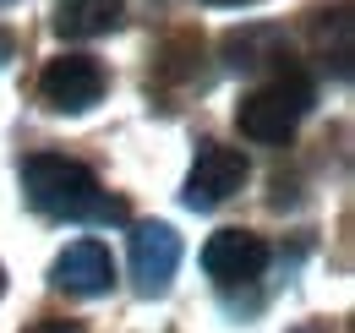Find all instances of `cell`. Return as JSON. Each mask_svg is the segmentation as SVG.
Masks as SVG:
<instances>
[{
  "mask_svg": "<svg viewBox=\"0 0 355 333\" xmlns=\"http://www.w3.org/2000/svg\"><path fill=\"white\" fill-rule=\"evenodd\" d=\"M22 197L49 219H126L121 203H104L98 175L66 153H33L22 164Z\"/></svg>",
  "mask_w": 355,
  "mask_h": 333,
  "instance_id": "1",
  "label": "cell"
},
{
  "mask_svg": "<svg viewBox=\"0 0 355 333\" xmlns=\"http://www.w3.org/2000/svg\"><path fill=\"white\" fill-rule=\"evenodd\" d=\"M306 110H311V77L290 66V71L268 77L263 87H252V93L235 104V126H241V137H252V142H290Z\"/></svg>",
  "mask_w": 355,
  "mask_h": 333,
  "instance_id": "2",
  "label": "cell"
},
{
  "mask_svg": "<svg viewBox=\"0 0 355 333\" xmlns=\"http://www.w3.org/2000/svg\"><path fill=\"white\" fill-rule=\"evenodd\" d=\"M252 180V164H246V153L241 148H230V142H202L197 148V159L186 169V208L191 213H214L224 208L241 186Z\"/></svg>",
  "mask_w": 355,
  "mask_h": 333,
  "instance_id": "3",
  "label": "cell"
},
{
  "mask_svg": "<svg viewBox=\"0 0 355 333\" xmlns=\"http://www.w3.org/2000/svg\"><path fill=\"white\" fill-rule=\"evenodd\" d=\"M104 87H110V71L93 55H55L39 77V99L55 115H83L104 99Z\"/></svg>",
  "mask_w": 355,
  "mask_h": 333,
  "instance_id": "4",
  "label": "cell"
},
{
  "mask_svg": "<svg viewBox=\"0 0 355 333\" xmlns=\"http://www.w3.org/2000/svg\"><path fill=\"white\" fill-rule=\"evenodd\" d=\"M180 268V235L170 224H137L132 230V284L137 295H164Z\"/></svg>",
  "mask_w": 355,
  "mask_h": 333,
  "instance_id": "5",
  "label": "cell"
},
{
  "mask_svg": "<svg viewBox=\"0 0 355 333\" xmlns=\"http://www.w3.org/2000/svg\"><path fill=\"white\" fill-rule=\"evenodd\" d=\"M202 268H208V279H219V284H252L268 268V241L252 235V230H219V235H208V246H202Z\"/></svg>",
  "mask_w": 355,
  "mask_h": 333,
  "instance_id": "6",
  "label": "cell"
},
{
  "mask_svg": "<svg viewBox=\"0 0 355 333\" xmlns=\"http://www.w3.org/2000/svg\"><path fill=\"white\" fill-rule=\"evenodd\" d=\"M49 284L66 290V295H104L115 284V257H110L104 241H71V246L55 257Z\"/></svg>",
  "mask_w": 355,
  "mask_h": 333,
  "instance_id": "7",
  "label": "cell"
},
{
  "mask_svg": "<svg viewBox=\"0 0 355 333\" xmlns=\"http://www.w3.org/2000/svg\"><path fill=\"white\" fill-rule=\"evenodd\" d=\"M224 60H230V71H268V66L284 71L290 66V39L273 22H252V28L224 33Z\"/></svg>",
  "mask_w": 355,
  "mask_h": 333,
  "instance_id": "8",
  "label": "cell"
},
{
  "mask_svg": "<svg viewBox=\"0 0 355 333\" xmlns=\"http://www.w3.org/2000/svg\"><path fill=\"white\" fill-rule=\"evenodd\" d=\"M153 60H159V66H153V83L164 87V93L202 87V39H197V33H170V39L159 44Z\"/></svg>",
  "mask_w": 355,
  "mask_h": 333,
  "instance_id": "9",
  "label": "cell"
},
{
  "mask_svg": "<svg viewBox=\"0 0 355 333\" xmlns=\"http://www.w3.org/2000/svg\"><path fill=\"white\" fill-rule=\"evenodd\" d=\"M126 0H60L55 6V33L60 39H98L121 28Z\"/></svg>",
  "mask_w": 355,
  "mask_h": 333,
  "instance_id": "10",
  "label": "cell"
},
{
  "mask_svg": "<svg viewBox=\"0 0 355 333\" xmlns=\"http://www.w3.org/2000/svg\"><path fill=\"white\" fill-rule=\"evenodd\" d=\"M28 333H83V323H71V317H39Z\"/></svg>",
  "mask_w": 355,
  "mask_h": 333,
  "instance_id": "11",
  "label": "cell"
},
{
  "mask_svg": "<svg viewBox=\"0 0 355 333\" xmlns=\"http://www.w3.org/2000/svg\"><path fill=\"white\" fill-rule=\"evenodd\" d=\"M6 60H17V33H11V28H0V66H6Z\"/></svg>",
  "mask_w": 355,
  "mask_h": 333,
  "instance_id": "12",
  "label": "cell"
},
{
  "mask_svg": "<svg viewBox=\"0 0 355 333\" xmlns=\"http://www.w3.org/2000/svg\"><path fill=\"white\" fill-rule=\"evenodd\" d=\"M208 6H257V0H208Z\"/></svg>",
  "mask_w": 355,
  "mask_h": 333,
  "instance_id": "13",
  "label": "cell"
},
{
  "mask_svg": "<svg viewBox=\"0 0 355 333\" xmlns=\"http://www.w3.org/2000/svg\"><path fill=\"white\" fill-rule=\"evenodd\" d=\"M295 333H328V328H317V323H301V328H295Z\"/></svg>",
  "mask_w": 355,
  "mask_h": 333,
  "instance_id": "14",
  "label": "cell"
},
{
  "mask_svg": "<svg viewBox=\"0 0 355 333\" xmlns=\"http://www.w3.org/2000/svg\"><path fill=\"white\" fill-rule=\"evenodd\" d=\"M0 295H6V268H0Z\"/></svg>",
  "mask_w": 355,
  "mask_h": 333,
  "instance_id": "15",
  "label": "cell"
},
{
  "mask_svg": "<svg viewBox=\"0 0 355 333\" xmlns=\"http://www.w3.org/2000/svg\"><path fill=\"white\" fill-rule=\"evenodd\" d=\"M0 6H6V0H0Z\"/></svg>",
  "mask_w": 355,
  "mask_h": 333,
  "instance_id": "16",
  "label": "cell"
}]
</instances>
